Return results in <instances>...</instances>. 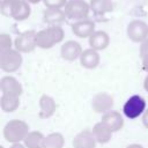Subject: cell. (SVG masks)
I'll return each mask as SVG.
<instances>
[{
	"instance_id": "22",
	"label": "cell",
	"mask_w": 148,
	"mask_h": 148,
	"mask_svg": "<svg viewBox=\"0 0 148 148\" xmlns=\"http://www.w3.org/2000/svg\"><path fill=\"white\" fill-rule=\"evenodd\" d=\"M143 68L148 72V58H145L143 59Z\"/></svg>"
},
{
	"instance_id": "14",
	"label": "cell",
	"mask_w": 148,
	"mask_h": 148,
	"mask_svg": "<svg viewBox=\"0 0 148 148\" xmlns=\"http://www.w3.org/2000/svg\"><path fill=\"white\" fill-rule=\"evenodd\" d=\"M64 142V136L60 133H51L47 136H45L43 148H62Z\"/></svg>"
},
{
	"instance_id": "9",
	"label": "cell",
	"mask_w": 148,
	"mask_h": 148,
	"mask_svg": "<svg viewBox=\"0 0 148 148\" xmlns=\"http://www.w3.org/2000/svg\"><path fill=\"white\" fill-rule=\"evenodd\" d=\"M92 134L96 139L97 142L99 143H106L111 140V136H112V131L103 123H97L94 128H92Z\"/></svg>"
},
{
	"instance_id": "18",
	"label": "cell",
	"mask_w": 148,
	"mask_h": 148,
	"mask_svg": "<svg viewBox=\"0 0 148 148\" xmlns=\"http://www.w3.org/2000/svg\"><path fill=\"white\" fill-rule=\"evenodd\" d=\"M142 123L145 125L146 128H148V110H146L143 112V116H142Z\"/></svg>"
},
{
	"instance_id": "5",
	"label": "cell",
	"mask_w": 148,
	"mask_h": 148,
	"mask_svg": "<svg viewBox=\"0 0 148 148\" xmlns=\"http://www.w3.org/2000/svg\"><path fill=\"white\" fill-rule=\"evenodd\" d=\"M96 142L97 141L92 134V131L83 130L75 135L73 140V147L74 148H95Z\"/></svg>"
},
{
	"instance_id": "20",
	"label": "cell",
	"mask_w": 148,
	"mask_h": 148,
	"mask_svg": "<svg viewBox=\"0 0 148 148\" xmlns=\"http://www.w3.org/2000/svg\"><path fill=\"white\" fill-rule=\"evenodd\" d=\"M126 148H143L141 145H138V143H132V145H130V146H127Z\"/></svg>"
},
{
	"instance_id": "2",
	"label": "cell",
	"mask_w": 148,
	"mask_h": 148,
	"mask_svg": "<svg viewBox=\"0 0 148 148\" xmlns=\"http://www.w3.org/2000/svg\"><path fill=\"white\" fill-rule=\"evenodd\" d=\"M145 109H146L145 99L141 96H139V95H133L124 104L123 111H124V114L127 118L134 119V118L139 117L141 113H143Z\"/></svg>"
},
{
	"instance_id": "8",
	"label": "cell",
	"mask_w": 148,
	"mask_h": 148,
	"mask_svg": "<svg viewBox=\"0 0 148 148\" xmlns=\"http://www.w3.org/2000/svg\"><path fill=\"white\" fill-rule=\"evenodd\" d=\"M39 118L45 119V118H50L54 111H56V102L52 97L47 96V95H43L39 99Z\"/></svg>"
},
{
	"instance_id": "1",
	"label": "cell",
	"mask_w": 148,
	"mask_h": 148,
	"mask_svg": "<svg viewBox=\"0 0 148 148\" xmlns=\"http://www.w3.org/2000/svg\"><path fill=\"white\" fill-rule=\"evenodd\" d=\"M29 133V126L25 121L20 119H13L8 121L3 127V136L8 142L18 143L24 140Z\"/></svg>"
},
{
	"instance_id": "13",
	"label": "cell",
	"mask_w": 148,
	"mask_h": 148,
	"mask_svg": "<svg viewBox=\"0 0 148 148\" xmlns=\"http://www.w3.org/2000/svg\"><path fill=\"white\" fill-rule=\"evenodd\" d=\"M80 52H81V49H80L79 44H76L74 42L66 43L62 46V49H61V56L66 60H74V59H76L79 56H81Z\"/></svg>"
},
{
	"instance_id": "6",
	"label": "cell",
	"mask_w": 148,
	"mask_h": 148,
	"mask_svg": "<svg viewBox=\"0 0 148 148\" xmlns=\"http://www.w3.org/2000/svg\"><path fill=\"white\" fill-rule=\"evenodd\" d=\"M112 132H117L123 128L124 119L118 111H108L102 116V120Z\"/></svg>"
},
{
	"instance_id": "16",
	"label": "cell",
	"mask_w": 148,
	"mask_h": 148,
	"mask_svg": "<svg viewBox=\"0 0 148 148\" xmlns=\"http://www.w3.org/2000/svg\"><path fill=\"white\" fill-rule=\"evenodd\" d=\"M29 36H23L21 38H18L16 40V47L20 50V51H23V52H29L34 49V43L31 40V38H28Z\"/></svg>"
},
{
	"instance_id": "11",
	"label": "cell",
	"mask_w": 148,
	"mask_h": 148,
	"mask_svg": "<svg viewBox=\"0 0 148 148\" xmlns=\"http://www.w3.org/2000/svg\"><path fill=\"white\" fill-rule=\"evenodd\" d=\"M45 136L38 132V131H32L29 132L28 135L25 136L24 141V146L27 148H43V142H44Z\"/></svg>"
},
{
	"instance_id": "3",
	"label": "cell",
	"mask_w": 148,
	"mask_h": 148,
	"mask_svg": "<svg viewBox=\"0 0 148 148\" xmlns=\"http://www.w3.org/2000/svg\"><path fill=\"white\" fill-rule=\"evenodd\" d=\"M22 64L21 56L13 50H6L1 53L0 57V67L3 72L13 73L18 69V67Z\"/></svg>"
},
{
	"instance_id": "23",
	"label": "cell",
	"mask_w": 148,
	"mask_h": 148,
	"mask_svg": "<svg viewBox=\"0 0 148 148\" xmlns=\"http://www.w3.org/2000/svg\"><path fill=\"white\" fill-rule=\"evenodd\" d=\"M0 148H3V147H2V146H1V147H0Z\"/></svg>"
},
{
	"instance_id": "4",
	"label": "cell",
	"mask_w": 148,
	"mask_h": 148,
	"mask_svg": "<svg viewBox=\"0 0 148 148\" xmlns=\"http://www.w3.org/2000/svg\"><path fill=\"white\" fill-rule=\"evenodd\" d=\"M113 105V98L106 92H98L91 99V108L96 112H108Z\"/></svg>"
},
{
	"instance_id": "7",
	"label": "cell",
	"mask_w": 148,
	"mask_h": 148,
	"mask_svg": "<svg viewBox=\"0 0 148 148\" xmlns=\"http://www.w3.org/2000/svg\"><path fill=\"white\" fill-rule=\"evenodd\" d=\"M0 89L2 94H13L16 96H20L23 90L21 83L13 76H3L0 81Z\"/></svg>"
},
{
	"instance_id": "15",
	"label": "cell",
	"mask_w": 148,
	"mask_h": 148,
	"mask_svg": "<svg viewBox=\"0 0 148 148\" xmlns=\"http://www.w3.org/2000/svg\"><path fill=\"white\" fill-rule=\"evenodd\" d=\"M108 44V38L104 34H96L94 37H91L90 39V45L94 47V49H104Z\"/></svg>"
},
{
	"instance_id": "12",
	"label": "cell",
	"mask_w": 148,
	"mask_h": 148,
	"mask_svg": "<svg viewBox=\"0 0 148 148\" xmlns=\"http://www.w3.org/2000/svg\"><path fill=\"white\" fill-rule=\"evenodd\" d=\"M80 61L86 68H95L99 62V57L94 50H86L80 56Z\"/></svg>"
},
{
	"instance_id": "10",
	"label": "cell",
	"mask_w": 148,
	"mask_h": 148,
	"mask_svg": "<svg viewBox=\"0 0 148 148\" xmlns=\"http://www.w3.org/2000/svg\"><path fill=\"white\" fill-rule=\"evenodd\" d=\"M0 105L5 112H13L18 108L20 98L18 96L13 95V94H2Z\"/></svg>"
},
{
	"instance_id": "17",
	"label": "cell",
	"mask_w": 148,
	"mask_h": 148,
	"mask_svg": "<svg viewBox=\"0 0 148 148\" xmlns=\"http://www.w3.org/2000/svg\"><path fill=\"white\" fill-rule=\"evenodd\" d=\"M141 56L143 57V59L145 58H148V42L146 44H143V46L141 49Z\"/></svg>"
},
{
	"instance_id": "19",
	"label": "cell",
	"mask_w": 148,
	"mask_h": 148,
	"mask_svg": "<svg viewBox=\"0 0 148 148\" xmlns=\"http://www.w3.org/2000/svg\"><path fill=\"white\" fill-rule=\"evenodd\" d=\"M10 148H25V146H23V145H21V143L18 142V143H13Z\"/></svg>"
},
{
	"instance_id": "21",
	"label": "cell",
	"mask_w": 148,
	"mask_h": 148,
	"mask_svg": "<svg viewBox=\"0 0 148 148\" xmlns=\"http://www.w3.org/2000/svg\"><path fill=\"white\" fill-rule=\"evenodd\" d=\"M143 87H145V90H146V91H148V75H147V76H146V79H145Z\"/></svg>"
}]
</instances>
